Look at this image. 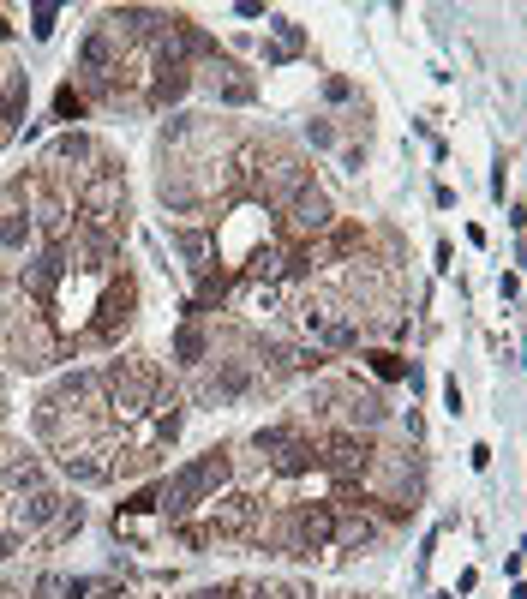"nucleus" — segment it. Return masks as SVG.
Wrapping results in <instances>:
<instances>
[{
    "instance_id": "423d86ee",
    "label": "nucleus",
    "mask_w": 527,
    "mask_h": 599,
    "mask_svg": "<svg viewBox=\"0 0 527 599\" xmlns=\"http://www.w3.org/2000/svg\"><path fill=\"white\" fill-rule=\"evenodd\" d=\"M30 246V210H12V192L0 198V252H24Z\"/></svg>"
},
{
    "instance_id": "9b49d317",
    "label": "nucleus",
    "mask_w": 527,
    "mask_h": 599,
    "mask_svg": "<svg viewBox=\"0 0 527 599\" xmlns=\"http://www.w3.org/2000/svg\"><path fill=\"white\" fill-rule=\"evenodd\" d=\"M306 144H312V150H336V126H330V120H312V126H306Z\"/></svg>"
},
{
    "instance_id": "0eeeda50",
    "label": "nucleus",
    "mask_w": 527,
    "mask_h": 599,
    "mask_svg": "<svg viewBox=\"0 0 527 599\" xmlns=\"http://www.w3.org/2000/svg\"><path fill=\"white\" fill-rule=\"evenodd\" d=\"M54 162H102V150H96L84 132H60V138H54Z\"/></svg>"
},
{
    "instance_id": "dca6fc26",
    "label": "nucleus",
    "mask_w": 527,
    "mask_h": 599,
    "mask_svg": "<svg viewBox=\"0 0 527 599\" xmlns=\"http://www.w3.org/2000/svg\"><path fill=\"white\" fill-rule=\"evenodd\" d=\"M0 456H6V450H0Z\"/></svg>"
},
{
    "instance_id": "20e7f679",
    "label": "nucleus",
    "mask_w": 527,
    "mask_h": 599,
    "mask_svg": "<svg viewBox=\"0 0 527 599\" xmlns=\"http://www.w3.org/2000/svg\"><path fill=\"white\" fill-rule=\"evenodd\" d=\"M372 540H378V522L366 516V504H360V510H354V504H348V510H336V534H330V546H336V552H366Z\"/></svg>"
},
{
    "instance_id": "1a4fd4ad",
    "label": "nucleus",
    "mask_w": 527,
    "mask_h": 599,
    "mask_svg": "<svg viewBox=\"0 0 527 599\" xmlns=\"http://www.w3.org/2000/svg\"><path fill=\"white\" fill-rule=\"evenodd\" d=\"M234 599H306V588H294V582H240Z\"/></svg>"
},
{
    "instance_id": "f03ea898",
    "label": "nucleus",
    "mask_w": 527,
    "mask_h": 599,
    "mask_svg": "<svg viewBox=\"0 0 527 599\" xmlns=\"http://www.w3.org/2000/svg\"><path fill=\"white\" fill-rule=\"evenodd\" d=\"M282 228H288V234H300V240L324 234V228H330V198H324L318 186H300V192L282 204Z\"/></svg>"
},
{
    "instance_id": "7ed1b4c3",
    "label": "nucleus",
    "mask_w": 527,
    "mask_h": 599,
    "mask_svg": "<svg viewBox=\"0 0 527 599\" xmlns=\"http://www.w3.org/2000/svg\"><path fill=\"white\" fill-rule=\"evenodd\" d=\"M60 510H66V498H60L54 486H36V492H24V498L12 504V528H6V534H24V540H30V534H42Z\"/></svg>"
},
{
    "instance_id": "39448f33",
    "label": "nucleus",
    "mask_w": 527,
    "mask_h": 599,
    "mask_svg": "<svg viewBox=\"0 0 527 599\" xmlns=\"http://www.w3.org/2000/svg\"><path fill=\"white\" fill-rule=\"evenodd\" d=\"M270 468L282 474V480H300V474H312L318 468V438H306V432H294L276 456H270Z\"/></svg>"
},
{
    "instance_id": "f257e3e1",
    "label": "nucleus",
    "mask_w": 527,
    "mask_h": 599,
    "mask_svg": "<svg viewBox=\"0 0 527 599\" xmlns=\"http://www.w3.org/2000/svg\"><path fill=\"white\" fill-rule=\"evenodd\" d=\"M318 408L336 414L342 432H378V426L390 420V402H384L372 384H360V378H336V384H324V390H318Z\"/></svg>"
},
{
    "instance_id": "2eb2a0df",
    "label": "nucleus",
    "mask_w": 527,
    "mask_h": 599,
    "mask_svg": "<svg viewBox=\"0 0 527 599\" xmlns=\"http://www.w3.org/2000/svg\"><path fill=\"white\" fill-rule=\"evenodd\" d=\"M0 414H6V390H0Z\"/></svg>"
},
{
    "instance_id": "4468645a",
    "label": "nucleus",
    "mask_w": 527,
    "mask_h": 599,
    "mask_svg": "<svg viewBox=\"0 0 527 599\" xmlns=\"http://www.w3.org/2000/svg\"><path fill=\"white\" fill-rule=\"evenodd\" d=\"M12 552H18V534H6V528H0V564H6Z\"/></svg>"
},
{
    "instance_id": "f8f14e48",
    "label": "nucleus",
    "mask_w": 527,
    "mask_h": 599,
    "mask_svg": "<svg viewBox=\"0 0 527 599\" xmlns=\"http://www.w3.org/2000/svg\"><path fill=\"white\" fill-rule=\"evenodd\" d=\"M366 360H372L378 378H408V360H396V354H366Z\"/></svg>"
},
{
    "instance_id": "6e6552de",
    "label": "nucleus",
    "mask_w": 527,
    "mask_h": 599,
    "mask_svg": "<svg viewBox=\"0 0 527 599\" xmlns=\"http://www.w3.org/2000/svg\"><path fill=\"white\" fill-rule=\"evenodd\" d=\"M204 354H210L204 330H198V324H186V330L174 336V360H180V366H204Z\"/></svg>"
},
{
    "instance_id": "ddd939ff",
    "label": "nucleus",
    "mask_w": 527,
    "mask_h": 599,
    "mask_svg": "<svg viewBox=\"0 0 527 599\" xmlns=\"http://www.w3.org/2000/svg\"><path fill=\"white\" fill-rule=\"evenodd\" d=\"M30 30H36V36H54V6H36V12H30Z\"/></svg>"
},
{
    "instance_id": "9d476101",
    "label": "nucleus",
    "mask_w": 527,
    "mask_h": 599,
    "mask_svg": "<svg viewBox=\"0 0 527 599\" xmlns=\"http://www.w3.org/2000/svg\"><path fill=\"white\" fill-rule=\"evenodd\" d=\"M54 114H60V120H78V114H84V96H78L72 84H60V96H54Z\"/></svg>"
}]
</instances>
